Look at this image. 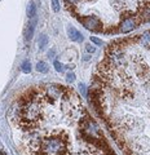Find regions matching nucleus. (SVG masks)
I'll return each instance as SVG.
<instances>
[{
    "mask_svg": "<svg viewBox=\"0 0 150 155\" xmlns=\"http://www.w3.org/2000/svg\"><path fill=\"white\" fill-rule=\"evenodd\" d=\"M89 97L124 155H150V66L132 36L106 49Z\"/></svg>",
    "mask_w": 150,
    "mask_h": 155,
    "instance_id": "1",
    "label": "nucleus"
},
{
    "mask_svg": "<svg viewBox=\"0 0 150 155\" xmlns=\"http://www.w3.org/2000/svg\"><path fill=\"white\" fill-rule=\"evenodd\" d=\"M132 39H133L135 45L137 47V49L140 50L142 57L150 66V30L144 31L140 35L132 36Z\"/></svg>",
    "mask_w": 150,
    "mask_h": 155,
    "instance_id": "2",
    "label": "nucleus"
},
{
    "mask_svg": "<svg viewBox=\"0 0 150 155\" xmlns=\"http://www.w3.org/2000/svg\"><path fill=\"white\" fill-rule=\"evenodd\" d=\"M67 34H69V38L72 40V41H83V35L80 32L74 29V27H67Z\"/></svg>",
    "mask_w": 150,
    "mask_h": 155,
    "instance_id": "3",
    "label": "nucleus"
},
{
    "mask_svg": "<svg viewBox=\"0 0 150 155\" xmlns=\"http://www.w3.org/2000/svg\"><path fill=\"white\" fill-rule=\"evenodd\" d=\"M35 25H36V21L35 19L29 23V27L26 30V40H31V38H33L34 31H35Z\"/></svg>",
    "mask_w": 150,
    "mask_h": 155,
    "instance_id": "4",
    "label": "nucleus"
},
{
    "mask_svg": "<svg viewBox=\"0 0 150 155\" xmlns=\"http://www.w3.org/2000/svg\"><path fill=\"white\" fill-rule=\"evenodd\" d=\"M27 14H29V18H34L36 14V5L33 2L29 3V5H27Z\"/></svg>",
    "mask_w": 150,
    "mask_h": 155,
    "instance_id": "5",
    "label": "nucleus"
},
{
    "mask_svg": "<svg viewBox=\"0 0 150 155\" xmlns=\"http://www.w3.org/2000/svg\"><path fill=\"white\" fill-rule=\"evenodd\" d=\"M47 44H48V38L45 35H41L40 39H39V48L43 50V49L47 47Z\"/></svg>",
    "mask_w": 150,
    "mask_h": 155,
    "instance_id": "6",
    "label": "nucleus"
},
{
    "mask_svg": "<svg viewBox=\"0 0 150 155\" xmlns=\"http://www.w3.org/2000/svg\"><path fill=\"white\" fill-rule=\"evenodd\" d=\"M36 70H38L39 72H47V71H48V65H47L45 62H38Z\"/></svg>",
    "mask_w": 150,
    "mask_h": 155,
    "instance_id": "7",
    "label": "nucleus"
},
{
    "mask_svg": "<svg viewBox=\"0 0 150 155\" xmlns=\"http://www.w3.org/2000/svg\"><path fill=\"white\" fill-rule=\"evenodd\" d=\"M21 70H22V72H25V74H29V72L31 71V63H30L27 60L23 61L22 66H21Z\"/></svg>",
    "mask_w": 150,
    "mask_h": 155,
    "instance_id": "8",
    "label": "nucleus"
},
{
    "mask_svg": "<svg viewBox=\"0 0 150 155\" xmlns=\"http://www.w3.org/2000/svg\"><path fill=\"white\" fill-rule=\"evenodd\" d=\"M52 8L55 12H60V2L58 0H52Z\"/></svg>",
    "mask_w": 150,
    "mask_h": 155,
    "instance_id": "9",
    "label": "nucleus"
},
{
    "mask_svg": "<svg viewBox=\"0 0 150 155\" xmlns=\"http://www.w3.org/2000/svg\"><path fill=\"white\" fill-rule=\"evenodd\" d=\"M66 80H67V82H69V83H72V82H74V80H75V75H74V74H72V72H71V74H70V72H69V74H67V75H66Z\"/></svg>",
    "mask_w": 150,
    "mask_h": 155,
    "instance_id": "10",
    "label": "nucleus"
},
{
    "mask_svg": "<svg viewBox=\"0 0 150 155\" xmlns=\"http://www.w3.org/2000/svg\"><path fill=\"white\" fill-rule=\"evenodd\" d=\"M53 65H55V67H56V70H57V71H62V70H63L62 65H61L58 61H55V63H53Z\"/></svg>",
    "mask_w": 150,
    "mask_h": 155,
    "instance_id": "11",
    "label": "nucleus"
},
{
    "mask_svg": "<svg viewBox=\"0 0 150 155\" xmlns=\"http://www.w3.org/2000/svg\"><path fill=\"white\" fill-rule=\"evenodd\" d=\"M91 40H92L94 44H98V45L101 44V40H100V39H97V38H94V36H92V38H91Z\"/></svg>",
    "mask_w": 150,
    "mask_h": 155,
    "instance_id": "12",
    "label": "nucleus"
},
{
    "mask_svg": "<svg viewBox=\"0 0 150 155\" xmlns=\"http://www.w3.org/2000/svg\"><path fill=\"white\" fill-rule=\"evenodd\" d=\"M79 88H80L83 96H85V85H84V84H79Z\"/></svg>",
    "mask_w": 150,
    "mask_h": 155,
    "instance_id": "13",
    "label": "nucleus"
},
{
    "mask_svg": "<svg viewBox=\"0 0 150 155\" xmlns=\"http://www.w3.org/2000/svg\"><path fill=\"white\" fill-rule=\"evenodd\" d=\"M87 50L92 53V52H94V47H92V45H87Z\"/></svg>",
    "mask_w": 150,
    "mask_h": 155,
    "instance_id": "14",
    "label": "nucleus"
}]
</instances>
